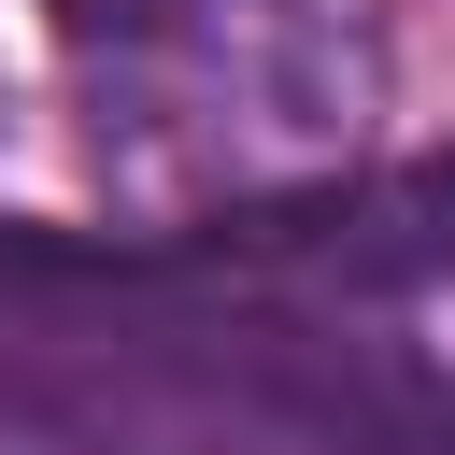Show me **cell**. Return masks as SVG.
I'll use <instances>...</instances> for the list:
<instances>
[{"instance_id":"cell-1","label":"cell","mask_w":455,"mask_h":455,"mask_svg":"<svg viewBox=\"0 0 455 455\" xmlns=\"http://www.w3.org/2000/svg\"><path fill=\"white\" fill-rule=\"evenodd\" d=\"M71 28H156V14H185V0H57Z\"/></svg>"}]
</instances>
